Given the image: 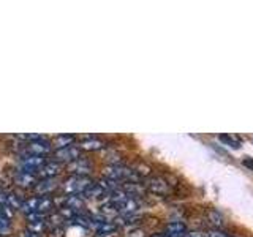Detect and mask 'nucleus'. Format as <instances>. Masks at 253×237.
<instances>
[{"instance_id": "obj_1", "label": "nucleus", "mask_w": 253, "mask_h": 237, "mask_svg": "<svg viewBox=\"0 0 253 237\" xmlns=\"http://www.w3.org/2000/svg\"><path fill=\"white\" fill-rule=\"evenodd\" d=\"M105 177H109L117 182H130V184H136L141 179L136 171L126 168L124 164H109L108 168H105Z\"/></svg>"}, {"instance_id": "obj_2", "label": "nucleus", "mask_w": 253, "mask_h": 237, "mask_svg": "<svg viewBox=\"0 0 253 237\" xmlns=\"http://www.w3.org/2000/svg\"><path fill=\"white\" fill-rule=\"evenodd\" d=\"M92 184L93 182L89 176H71L63 184V190L67 195H83Z\"/></svg>"}, {"instance_id": "obj_3", "label": "nucleus", "mask_w": 253, "mask_h": 237, "mask_svg": "<svg viewBox=\"0 0 253 237\" xmlns=\"http://www.w3.org/2000/svg\"><path fill=\"white\" fill-rule=\"evenodd\" d=\"M78 158H81V149L76 146L62 147L54 152V161L57 163H73Z\"/></svg>"}, {"instance_id": "obj_4", "label": "nucleus", "mask_w": 253, "mask_h": 237, "mask_svg": "<svg viewBox=\"0 0 253 237\" xmlns=\"http://www.w3.org/2000/svg\"><path fill=\"white\" fill-rule=\"evenodd\" d=\"M26 152L29 155H37V157H44L51 152V142L42 138V139H37V141H30L27 147H26Z\"/></svg>"}, {"instance_id": "obj_5", "label": "nucleus", "mask_w": 253, "mask_h": 237, "mask_svg": "<svg viewBox=\"0 0 253 237\" xmlns=\"http://www.w3.org/2000/svg\"><path fill=\"white\" fill-rule=\"evenodd\" d=\"M146 188H149L150 192L155 195H168L169 193V185L166 184V180L162 177H152L146 180Z\"/></svg>"}, {"instance_id": "obj_6", "label": "nucleus", "mask_w": 253, "mask_h": 237, "mask_svg": "<svg viewBox=\"0 0 253 237\" xmlns=\"http://www.w3.org/2000/svg\"><path fill=\"white\" fill-rule=\"evenodd\" d=\"M68 169L70 172H73L75 176H89L92 171V163L89 160H84V158H78L76 161L70 163Z\"/></svg>"}, {"instance_id": "obj_7", "label": "nucleus", "mask_w": 253, "mask_h": 237, "mask_svg": "<svg viewBox=\"0 0 253 237\" xmlns=\"http://www.w3.org/2000/svg\"><path fill=\"white\" fill-rule=\"evenodd\" d=\"M43 164H44V157H37V155H27L21 163L22 171L30 172V174L38 171Z\"/></svg>"}, {"instance_id": "obj_8", "label": "nucleus", "mask_w": 253, "mask_h": 237, "mask_svg": "<svg viewBox=\"0 0 253 237\" xmlns=\"http://www.w3.org/2000/svg\"><path fill=\"white\" fill-rule=\"evenodd\" d=\"M139 209V202L138 199H134V198L130 195L124 202H121L117 205V210L119 213H122V215H133V213H136Z\"/></svg>"}, {"instance_id": "obj_9", "label": "nucleus", "mask_w": 253, "mask_h": 237, "mask_svg": "<svg viewBox=\"0 0 253 237\" xmlns=\"http://www.w3.org/2000/svg\"><path fill=\"white\" fill-rule=\"evenodd\" d=\"M60 169H62V164L52 160V161H44V164L38 169V172L42 174L44 179H54L60 172Z\"/></svg>"}, {"instance_id": "obj_10", "label": "nucleus", "mask_w": 253, "mask_h": 237, "mask_svg": "<svg viewBox=\"0 0 253 237\" xmlns=\"http://www.w3.org/2000/svg\"><path fill=\"white\" fill-rule=\"evenodd\" d=\"M55 188H57V180H55V177L54 179H43V180L37 182L35 192L38 195H47V193L54 192Z\"/></svg>"}, {"instance_id": "obj_11", "label": "nucleus", "mask_w": 253, "mask_h": 237, "mask_svg": "<svg viewBox=\"0 0 253 237\" xmlns=\"http://www.w3.org/2000/svg\"><path fill=\"white\" fill-rule=\"evenodd\" d=\"M14 184L19 187H32V185H37V179L34 174H30V172L18 171V174L14 176Z\"/></svg>"}, {"instance_id": "obj_12", "label": "nucleus", "mask_w": 253, "mask_h": 237, "mask_svg": "<svg viewBox=\"0 0 253 237\" xmlns=\"http://www.w3.org/2000/svg\"><path fill=\"white\" fill-rule=\"evenodd\" d=\"M63 207H68L79 213V210L84 207V198L81 195H68L63 201Z\"/></svg>"}, {"instance_id": "obj_13", "label": "nucleus", "mask_w": 253, "mask_h": 237, "mask_svg": "<svg viewBox=\"0 0 253 237\" xmlns=\"http://www.w3.org/2000/svg\"><path fill=\"white\" fill-rule=\"evenodd\" d=\"M79 146H81L83 150H87V152H93V150H101V149H105L106 144H105L103 141H100V139L92 138V139H85V141H83Z\"/></svg>"}, {"instance_id": "obj_14", "label": "nucleus", "mask_w": 253, "mask_h": 237, "mask_svg": "<svg viewBox=\"0 0 253 237\" xmlns=\"http://www.w3.org/2000/svg\"><path fill=\"white\" fill-rule=\"evenodd\" d=\"M97 184L105 190V193H113L116 192V190L121 188V182H117V180H113V179H109V177H103L100 179Z\"/></svg>"}, {"instance_id": "obj_15", "label": "nucleus", "mask_w": 253, "mask_h": 237, "mask_svg": "<svg viewBox=\"0 0 253 237\" xmlns=\"http://www.w3.org/2000/svg\"><path fill=\"white\" fill-rule=\"evenodd\" d=\"M105 195H106V193H105V190H103L98 184H92V185L83 193V196L87 198V199H97V198H101V196H105Z\"/></svg>"}, {"instance_id": "obj_16", "label": "nucleus", "mask_w": 253, "mask_h": 237, "mask_svg": "<svg viewBox=\"0 0 253 237\" xmlns=\"http://www.w3.org/2000/svg\"><path fill=\"white\" fill-rule=\"evenodd\" d=\"M75 142V138L71 136V134H59V136L52 138V144L57 147V149H62V147H68Z\"/></svg>"}, {"instance_id": "obj_17", "label": "nucleus", "mask_w": 253, "mask_h": 237, "mask_svg": "<svg viewBox=\"0 0 253 237\" xmlns=\"http://www.w3.org/2000/svg\"><path fill=\"white\" fill-rule=\"evenodd\" d=\"M208 218H209V221L211 223L215 226V228H221L225 225V218H223V215L218 212V210H215V209H211L209 212H208Z\"/></svg>"}, {"instance_id": "obj_18", "label": "nucleus", "mask_w": 253, "mask_h": 237, "mask_svg": "<svg viewBox=\"0 0 253 237\" xmlns=\"http://www.w3.org/2000/svg\"><path fill=\"white\" fill-rule=\"evenodd\" d=\"M38 201H40V198H30V199L22 202V207L21 209L26 212V215H27V213H30V212H35L37 207H38Z\"/></svg>"}, {"instance_id": "obj_19", "label": "nucleus", "mask_w": 253, "mask_h": 237, "mask_svg": "<svg viewBox=\"0 0 253 237\" xmlns=\"http://www.w3.org/2000/svg\"><path fill=\"white\" fill-rule=\"evenodd\" d=\"M52 209V199L51 198H47V196H43V198H40V201H38V207H37V212H47V210H51Z\"/></svg>"}, {"instance_id": "obj_20", "label": "nucleus", "mask_w": 253, "mask_h": 237, "mask_svg": "<svg viewBox=\"0 0 253 237\" xmlns=\"http://www.w3.org/2000/svg\"><path fill=\"white\" fill-rule=\"evenodd\" d=\"M6 198H8V205L16 210V209H21L22 207V201H21V198L18 195H14V193H8L6 192Z\"/></svg>"}, {"instance_id": "obj_21", "label": "nucleus", "mask_w": 253, "mask_h": 237, "mask_svg": "<svg viewBox=\"0 0 253 237\" xmlns=\"http://www.w3.org/2000/svg\"><path fill=\"white\" fill-rule=\"evenodd\" d=\"M27 220H29V223H44L46 217H44V213L35 210V212L27 213Z\"/></svg>"}, {"instance_id": "obj_22", "label": "nucleus", "mask_w": 253, "mask_h": 237, "mask_svg": "<svg viewBox=\"0 0 253 237\" xmlns=\"http://www.w3.org/2000/svg\"><path fill=\"white\" fill-rule=\"evenodd\" d=\"M218 138H220L221 142H225V144H228L229 147H233V149H239L241 147V142L237 139H234V138H231L229 134H220Z\"/></svg>"}, {"instance_id": "obj_23", "label": "nucleus", "mask_w": 253, "mask_h": 237, "mask_svg": "<svg viewBox=\"0 0 253 237\" xmlns=\"http://www.w3.org/2000/svg\"><path fill=\"white\" fill-rule=\"evenodd\" d=\"M62 217H60V213H54V215H49V217H47V221H49V223L54 226V228H57L60 223H62Z\"/></svg>"}, {"instance_id": "obj_24", "label": "nucleus", "mask_w": 253, "mask_h": 237, "mask_svg": "<svg viewBox=\"0 0 253 237\" xmlns=\"http://www.w3.org/2000/svg\"><path fill=\"white\" fill-rule=\"evenodd\" d=\"M43 228H44V223H29V231L35 233V234L42 233Z\"/></svg>"}, {"instance_id": "obj_25", "label": "nucleus", "mask_w": 253, "mask_h": 237, "mask_svg": "<svg viewBox=\"0 0 253 237\" xmlns=\"http://www.w3.org/2000/svg\"><path fill=\"white\" fill-rule=\"evenodd\" d=\"M204 237H228L225 233L218 231V229H212V231H209L208 234H204Z\"/></svg>"}, {"instance_id": "obj_26", "label": "nucleus", "mask_w": 253, "mask_h": 237, "mask_svg": "<svg viewBox=\"0 0 253 237\" xmlns=\"http://www.w3.org/2000/svg\"><path fill=\"white\" fill-rule=\"evenodd\" d=\"M180 237H204V233H201V231H190V233H184Z\"/></svg>"}, {"instance_id": "obj_27", "label": "nucleus", "mask_w": 253, "mask_h": 237, "mask_svg": "<svg viewBox=\"0 0 253 237\" xmlns=\"http://www.w3.org/2000/svg\"><path fill=\"white\" fill-rule=\"evenodd\" d=\"M63 234H65V231H63L62 228H54L51 231V237H63Z\"/></svg>"}, {"instance_id": "obj_28", "label": "nucleus", "mask_w": 253, "mask_h": 237, "mask_svg": "<svg viewBox=\"0 0 253 237\" xmlns=\"http://www.w3.org/2000/svg\"><path fill=\"white\" fill-rule=\"evenodd\" d=\"M8 225H10V218L3 217L2 213H0V229H5V228H8Z\"/></svg>"}, {"instance_id": "obj_29", "label": "nucleus", "mask_w": 253, "mask_h": 237, "mask_svg": "<svg viewBox=\"0 0 253 237\" xmlns=\"http://www.w3.org/2000/svg\"><path fill=\"white\" fill-rule=\"evenodd\" d=\"M128 237H144V231H141V229H133V231L128 234Z\"/></svg>"}, {"instance_id": "obj_30", "label": "nucleus", "mask_w": 253, "mask_h": 237, "mask_svg": "<svg viewBox=\"0 0 253 237\" xmlns=\"http://www.w3.org/2000/svg\"><path fill=\"white\" fill-rule=\"evenodd\" d=\"M244 166H247L249 169L253 171V158H245V160H244Z\"/></svg>"}]
</instances>
